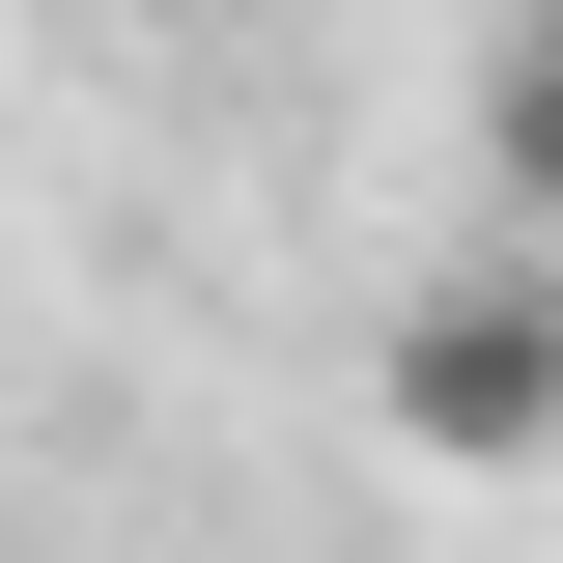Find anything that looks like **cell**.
<instances>
[{
	"instance_id": "2",
	"label": "cell",
	"mask_w": 563,
	"mask_h": 563,
	"mask_svg": "<svg viewBox=\"0 0 563 563\" xmlns=\"http://www.w3.org/2000/svg\"><path fill=\"white\" fill-rule=\"evenodd\" d=\"M479 198H507V225H563V0L479 57Z\"/></svg>"
},
{
	"instance_id": "3",
	"label": "cell",
	"mask_w": 563,
	"mask_h": 563,
	"mask_svg": "<svg viewBox=\"0 0 563 563\" xmlns=\"http://www.w3.org/2000/svg\"><path fill=\"white\" fill-rule=\"evenodd\" d=\"M113 29H169V0H113Z\"/></svg>"
},
{
	"instance_id": "1",
	"label": "cell",
	"mask_w": 563,
	"mask_h": 563,
	"mask_svg": "<svg viewBox=\"0 0 563 563\" xmlns=\"http://www.w3.org/2000/svg\"><path fill=\"white\" fill-rule=\"evenodd\" d=\"M366 422H395L422 479H536V451H563V225H507V254L395 282V339H366Z\"/></svg>"
}]
</instances>
